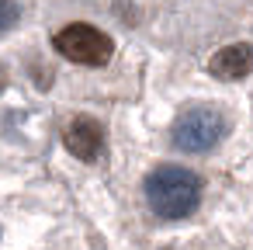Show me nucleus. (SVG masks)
I'll use <instances>...</instances> for the list:
<instances>
[{"mask_svg": "<svg viewBox=\"0 0 253 250\" xmlns=\"http://www.w3.org/2000/svg\"><path fill=\"white\" fill-rule=\"evenodd\" d=\"M14 18H18L14 0H4V28H11V25H14Z\"/></svg>", "mask_w": 253, "mask_h": 250, "instance_id": "nucleus-6", "label": "nucleus"}, {"mask_svg": "<svg viewBox=\"0 0 253 250\" xmlns=\"http://www.w3.org/2000/svg\"><path fill=\"white\" fill-rule=\"evenodd\" d=\"M63 143L66 150L77 156V160H97L101 156V146H104V129L94 122V118H73L63 132Z\"/></svg>", "mask_w": 253, "mask_h": 250, "instance_id": "nucleus-4", "label": "nucleus"}, {"mask_svg": "<svg viewBox=\"0 0 253 250\" xmlns=\"http://www.w3.org/2000/svg\"><path fill=\"white\" fill-rule=\"evenodd\" d=\"M229 132V122L218 108L211 104H194V108H184L170 129V139L180 153H211L222 136Z\"/></svg>", "mask_w": 253, "mask_h": 250, "instance_id": "nucleus-2", "label": "nucleus"}, {"mask_svg": "<svg viewBox=\"0 0 253 250\" xmlns=\"http://www.w3.org/2000/svg\"><path fill=\"white\" fill-rule=\"evenodd\" d=\"M52 49L70 59V63H80V66H104L115 52V42L111 35H104L101 28L94 25H84V21H73L66 28H59L52 35Z\"/></svg>", "mask_w": 253, "mask_h": 250, "instance_id": "nucleus-3", "label": "nucleus"}, {"mask_svg": "<svg viewBox=\"0 0 253 250\" xmlns=\"http://www.w3.org/2000/svg\"><path fill=\"white\" fill-rule=\"evenodd\" d=\"M142 195L153 215L177 222V219H187L201 205V177L180 163H160L146 174Z\"/></svg>", "mask_w": 253, "mask_h": 250, "instance_id": "nucleus-1", "label": "nucleus"}, {"mask_svg": "<svg viewBox=\"0 0 253 250\" xmlns=\"http://www.w3.org/2000/svg\"><path fill=\"white\" fill-rule=\"evenodd\" d=\"M250 70H253V46H246V42L222 46V49L208 59V73H211L215 80H243Z\"/></svg>", "mask_w": 253, "mask_h": 250, "instance_id": "nucleus-5", "label": "nucleus"}]
</instances>
